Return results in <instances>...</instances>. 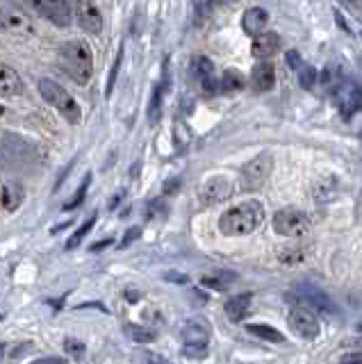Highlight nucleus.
Listing matches in <instances>:
<instances>
[{
  "instance_id": "1",
  "label": "nucleus",
  "mask_w": 362,
  "mask_h": 364,
  "mask_svg": "<svg viewBox=\"0 0 362 364\" xmlns=\"http://www.w3.org/2000/svg\"><path fill=\"white\" fill-rule=\"evenodd\" d=\"M265 221V208L260 200H244L225 210L219 219V230L225 237H244L255 232Z\"/></svg>"
},
{
  "instance_id": "2",
  "label": "nucleus",
  "mask_w": 362,
  "mask_h": 364,
  "mask_svg": "<svg viewBox=\"0 0 362 364\" xmlns=\"http://www.w3.org/2000/svg\"><path fill=\"white\" fill-rule=\"evenodd\" d=\"M60 64L78 85H87L94 75V53L92 46L82 39H73L62 46Z\"/></svg>"
},
{
  "instance_id": "3",
  "label": "nucleus",
  "mask_w": 362,
  "mask_h": 364,
  "mask_svg": "<svg viewBox=\"0 0 362 364\" xmlns=\"http://www.w3.org/2000/svg\"><path fill=\"white\" fill-rule=\"evenodd\" d=\"M39 94L43 100L48 102V105H53L55 109H58L66 121L80 123V119H82L80 105H78L75 98L62 85H58L55 80L43 77V80H39Z\"/></svg>"
},
{
  "instance_id": "4",
  "label": "nucleus",
  "mask_w": 362,
  "mask_h": 364,
  "mask_svg": "<svg viewBox=\"0 0 362 364\" xmlns=\"http://www.w3.org/2000/svg\"><path fill=\"white\" fill-rule=\"evenodd\" d=\"M274 230L282 237H289V239H297L303 237L305 232L310 230V219L308 214L297 210V208H285V210H278L274 214Z\"/></svg>"
},
{
  "instance_id": "5",
  "label": "nucleus",
  "mask_w": 362,
  "mask_h": 364,
  "mask_svg": "<svg viewBox=\"0 0 362 364\" xmlns=\"http://www.w3.org/2000/svg\"><path fill=\"white\" fill-rule=\"evenodd\" d=\"M185 350L191 358H203L210 346V326L203 318H191L183 328Z\"/></svg>"
},
{
  "instance_id": "6",
  "label": "nucleus",
  "mask_w": 362,
  "mask_h": 364,
  "mask_svg": "<svg viewBox=\"0 0 362 364\" xmlns=\"http://www.w3.org/2000/svg\"><path fill=\"white\" fill-rule=\"evenodd\" d=\"M30 9L37 11L39 16L50 21L58 28H69L71 26V5L69 0H30Z\"/></svg>"
},
{
  "instance_id": "7",
  "label": "nucleus",
  "mask_w": 362,
  "mask_h": 364,
  "mask_svg": "<svg viewBox=\"0 0 362 364\" xmlns=\"http://www.w3.org/2000/svg\"><path fill=\"white\" fill-rule=\"evenodd\" d=\"M71 5V14L78 21L85 32L89 34H98L103 30V11L98 9L94 0H69Z\"/></svg>"
},
{
  "instance_id": "8",
  "label": "nucleus",
  "mask_w": 362,
  "mask_h": 364,
  "mask_svg": "<svg viewBox=\"0 0 362 364\" xmlns=\"http://www.w3.org/2000/svg\"><path fill=\"white\" fill-rule=\"evenodd\" d=\"M287 323L294 330V335H299L301 339H316L321 333V323L316 318L314 310L310 307H294L287 316Z\"/></svg>"
},
{
  "instance_id": "9",
  "label": "nucleus",
  "mask_w": 362,
  "mask_h": 364,
  "mask_svg": "<svg viewBox=\"0 0 362 364\" xmlns=\"http://www.w3.org/2000/svg\"><path fill=\"white\" fill-rule=\"evenodd\" d=\"M271 168H274V155L262 153L253 157L251 162H246L242 168V182L246 189H255L271 176Z\"/></svg>"
},
{
  "instance_id": "10",
  "label": "nucleus",
  "mask_w": 362,
  "mask_h": 364,
  "mask_svg": "<svg viewBox=\"0 0 362 364\" xmlns=\"http://www.w3.org/2000/svg\"><path fill=\"white\" fill-rule=\"evenodd\" d=\"M0 30H5L9 34H18V37H26V34H32V23L26 16L23 9L3 3L0 5Z\"/></svg>"
},
{
  "instance_id": "11",
  "label": "nucleus",
  "mask_w": 362,
  "mask_h": 364,
  "mask_svg": "<svg viewBox=\"0 0 362 364\" xmlns=\"http://www.w3.org/2000/svg\"><path fill=\"white\" fill-rule=\"evenodd\" d=\"M297 299L305 307L314 310V312H324V314H335L337 312V305L331 301V296H328L326 291H321L319 287H314V284H299Z\"/></svg>"
},
{
  "instance_id": "12",
  "label": "nucleus",
  "mask_w": 362,
  "mask_h": 364,
  "mask_svg": "<svg viewBox=\"0 0 362 364\" xmlns=\"http://www.w3.org/2000/svg\"><path fill=\"white\" fill-rule=\"evenodd\" d=\"M230 196H233V182L225 176L208 178L201 185V191H198V198L203 205H217V203L228 200Z\"/></svg>"
},
{
  "instance_id": "13",
  "label": "nucleus",
  "mask_w": 362,
  "mask_h": 364,
  "mask_svg": "<svg viewBox=\"0 0 362 364\" xmlns=\"http://www.w3.org/2000/svg\"><path fill=\"white\" fill-rule=\"evenodd\" d=\"M335 100L342 117L351 119L362 107V87H358L356 82H344L335 91Z\"/></svg>"
},
{
  "instance_id": "14",
  "label": "nucleus",
  "mask_w": 362,
  "mask_h": 364,
  "mask_svg": "<svg viewBox=\"0 0 362 364\" xmlns=\"http://www.w3.org/2000/svg\"><path fill=\"white\" fill-rule=\"evenodd\" d=\"M251 305H253V296L248 294V291L235 294V296H230L228 301H225L223 312H225V316H228L233 323H240V321H244V318L248 316V312H251Z\"/></svg>"
},
{
  "instance_id": "15",
  "label": "nucleus",
  "mask_w": 362,
  "mask_h": 364,
  "mask_svg": "<svg viewBox=\"0 0 362 364\" xmlns=\"http://www.w3.org/2000/svg\"><path fill=\"white\" fill-rule=\"evenodd\" d=\"M280 50V37L276 32H260L251 43V53L257 60H269Z\"/></svg>"
},
{
  "instance_id": "16",
  "label": "nucleus",
  "mask_w": 362,
  "mask_h": 364,
  "mask_svg": "<svg viewBox=\"0 0 362 364\" xmlns=\"http://www.w3.org/2000/svg\"><path fill=\"white\" fill-rule=\"evenodd\" d=\"M276 85V68L271 62L262 60L260 64L253 66V71H251V89L253 91H269V89H274Z\"/></svg>"
},
{
  "instance_id": "17",
  "label": "nucleus",
  "mask_w": 362,
  "mask_h": 364,
  "mask_svg": "<svg viewBox=\"0 0 362 364\" xmlns=\"http://www.w3.org/2000/svg\"><path fill=\"white\" fill-rule=\"evenodd\" d=\"M23 94V80L12 66L0 64V98H14Z\"/></svg>"
},
{
  "instance_id": "18",
  "label": "nucleus",
  "mask_w": 362,
  "mask_h": 364,
  "mask_svg": "<svg viewBox=\"0 0 362 364\" xmlns=\"http://www.w3.org/2000/svg\"><path fill=\"white\" fill-rule=\"evenodd\" d=\"M23 198H26L23 185L16 180H9L0 187V203H3V208L7 212H16L21 208V203H23Z\"/></svg>"
},
{
  "instance_id": "19",
  "label": "nucleus",
  "mask_w": 362,
  "mask_h": 364,
  "mask_svg": "<svg viewBox=\"0 0 362 364\" xmlns=\"http://www.w3.org/2000/svg\"><path fill=\"white\" fill-rule=\"evenodd\" d=\"M191 68H194V75L201 82L203 91L214 94V89H217V80H214V66L208 57H196V60L191 62Z\"/></svg>"
},
{
  "instance_id": "20",
  "label": "nucleus",
  "mask_w": 362,
  "mask_h": 364,
  "mask_svg": "<svg viewBox=\"0 0 362 364\" xmlns=\"http://www.w3.org/2000/svg\"><path fill=\"white\" fill-rule=\"evenodd\" d=\"M267 23H269V14L262 7L246 9L244 16H242V28H244L246 34H251V37H255V34H260V32H265Z\"/></svg>"
},
{
  "instance_id": "21",
  "label": "nucleus",
  "mask_w": 362,
  "mask_h": 364,
  "mask_svg": "<svg viewBox=\"0 0 362 364\" xmlns=\"http://www.w3.org/2000/svg\"><path fill=\"white\" fill-rule=\"evenodd\" d=\"M219 87L223 94H235V91H242L246 87V77L242 71H237V68H228V71L221 75Z\"/></svg>"
},
{
  "instance_id": "22",
  "label": "nucleus",
  "mask_w": 362,
  "mask_h": 364,
  "mask_svg": "<svg viewBox=\"0 0 362 364\" xmlns=\"http://www.w3.org/2000/svg\"><path fill=\"white\" fill-rule=\"evenodd\" d=\"M248 333L265 339V341H271V344H280V341H285V337H282V333H278V330L274 326H267V323H253L246 328Z\"/></svg>"
},
{
  "instance_id": "23",
  "label": "nucleus",
  "mask_w": 362,
  "mask_h": 364,
  "mask_svg": "<svg viewBox=\"0 0 362 364\" xmlns=\"http://www.w3.org/2000/svg\"><path fill=\"white\" fill-rule=\"evenodd\" d=\"M233 282H235V273H228V271H223V273H212V276H206V278H203V284H206V287L217 289V291H225Z\"/></svg>"
},
{
  "instance_id": "24",
  "label": "nucleus",
  "mask_w": 362,
  "mask_h": 364,
  "mask_svg": "<svg viewBox=\"0 0 362 364\" xmlns=\"http://www.w3.org/2000/svg\"><path fill=\"white\" fill-rule=\"evenodd\" d=\"M128 335L134 339V341H139V344H151V341L155 339V333L149 328H142V326H128Z\"/></svg>"
},
{
  "instance_id": "25",
  "label": "nucleus",
  "mask_w": 362,
  "mask_h": 364,
  "mask_svg": "<svg viewBox=\"0 0 362 364\" xmlns=\"http://www.w3.org/2000/svg\"><path fill=\"white\" fill-rule=\"evenodd\" d=\"M299 82L303 89H312L316 82V68L314 66H301L299 68Z\"/></svg>"
},
{
  "instance_id": "26",
  "label": "nucleus",
  "mask_w": 362,
  "mask_h": 364,
  "mask_svg": "<svg viewBox=\"0 0 362 364\" xmlns=\"http://www.w3.org/2000/svg\"><path fill=\"white\" fill-rule=\"evenodd\" d=\"M89 180H92V176H87V178H85V182H82V185H80V189H78V191L73 193V198H71L69 203L64 205V210H75L78 205L82 203V198L87 196V189H89Z\"/></svg>"
},
{
  "instance_id": "27",
  "label": "nucleus",
  "mask_w": 362,
  "mask_h": 364,
  "mask_svg": "<svg viewBox=\"0 0 362 364\" xmlns=\"http://www.w3.org/2000/svg\"><path fill=\"white\" fill-rule=\"evenodd\" d=\"M94 223H96V216H92V219H89L85 225H80V228H78V232L71 237V242H69V248H75L78 244H80L82 242V237H87V232L89 230H92V228H94Z\"/></svg>"
},
{
  "instance_id": "28",
  "label": "nucleus",
  "mask_w": 362,
  "mask_h": 364,
  "mask_svg": "<svg viewBox=\"0 0 362 364\" xmlns=\"http://www.w3.org/2000/svg\"><path fill=\"white\" fill-rule=\"evenodd\" d=\"M160 109H162V94H160V89H155V96H153L151 109H149V119H151V123H155L157 119H160Z\"/></svg>"
},
{
  "instance_id": "29",
  "label": "nucleus",
  "mask_w": 362,
  "mask_h": 364,
  "mask_svg": "<svg viewBox=\"0 0 362 364\" xmlns=\"http://www.w3.org/2000/svg\"><path fill=\"white\" fill-rule=\"evenodd\" d=\"M64 348L71 353L73 358H82L85 355V344L82 341H78V339H64Z\"/></svg>"
},
{
  "instance_id": "30",
  "label": "nucleus",
  "mask_w": 362,
  "mask_h": 364,
  "mask_svg": "<svg viewBox=\"0 0 362 364\" xmlns=\"http://www.w3.org/2000/svg\"><path fill=\"white\" fill-rule=\"evenodd\" d=\"M121 57H123V50H119V57L115 66H112V73H110V82H107V96L112 94V89H115V82H117V73H119V64H121Z\"/></svg>"
},
{
  "instance_id": "31",
  "label": "nucleus",
  "mask_w": 362,
  "mask_h": 364,
  "mask_svg": "<svg viewBox=\"0 0 362 364\" xmlns=\"http://www.w3.org/2000/svg\"><path fill=\"white\" fill-rule=\"evenodd\" d=\"M194 9H196V14L203 18V16H208L210 11H212V0H196L194 3Z\"/></svg>"
},
{
  "instance_id": "32",
  "label": "nucleus",
  "mask_w": 362,
  "mask_h": 364,
  "mask_svg": "<svg viewBox=\"0 0 362 364\" xmlns=\"http://www.w3.org/2000/svg\"><path fill=\"white\" fill-rule=\"evenodd\" d=\"M139 232H142V230H139V228H130V230L126 232V237H123V242H121V246H123V248H126L128 244H132V242H134V237H139Z\"/></svg>"
},
{
  "instance_id": "33",
  "label": "nucleus",
  "mask_w": 362,
  "mask_h": 364,
  "mask_svg": "<svg viewBox=\"0 0 362 364\" xmlns=\"http://www.w3.org/2000/svg\"><path fill=\"white\" fill-rule=\"evenodd\" d=\"M287 64H289L292 68H301V66H303V62H301V55H299L297 50L287 53Z\"/></svg>"
},
{
  "instance_id": "34",
  "label": "nucleus",
  "mask_w": 362,
  "mask_h": 364,
  "mask_svg": "<svg viewBox=\"0 0 362 364\" xmlns=\"http://www.w3.org/2000/svg\"><path fill=\"white\" fill-rule=\"evenodd\" d=\"M339 362H362V353H344Z\"/></svg>"
},
{
  "instance_id": "35",
  "label": "nucleus",
  "mask_w": 362,
  "mask_h": 364,
  "mask_svg": "<svg viewBox=\"0 0 362 364\" xmlns=\"http://www.w3.org/2000/svg\"><path fill=\"white\" fill-rule=\"evenodd\" d=\"M7 5H14V7H18V9H30V0H5Z\"/></svg>"
},
{
  "instance_id": "36",
  "label": "nucleus",
  "mask_w": 362,
  "mask_h": 364,
  "mask_svg": "<svg viewBox=\"0 0 362 364\" xmlns=\"http://www.w3.org/2000/svg\"><path fill=\"white\" fill-rule=\"evenodd\" d=\"M64 364L66 360L64 358H41V360H37V364Z\"/></svg>"
},
{
  "instance_id": "37",
  "label": "nucleus",
  "mask_w": 362,
  "mask_h": 364,
  "mask_svg": "<svg viewBox=\"0 0 362 364\" xmlns=\"http://www.w3.org/2000/svg\"><path fill=\"white\" fill-rule=\"evenodd\" d=\"M112 242L107 239V242H103V244H96V246H92V250H100V248H105V246H110Z\"/></svg>"
},
{
  "instance_id": "38",
  "label": "nucleus",
  "mask_w": 362,
  "mask_h": 364,
  "mask_svg": "<svg viewBox=\"0 0 362 364\" xmlns=\"http://www.w3.org/2000/svg\"><path fill=\"white\" fill-rule=\"evenodd\" d=\"M358 330H360V333H362V323H360V326H358Z\"/></svg>"
}]
</instances>
